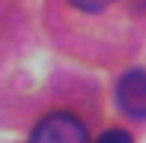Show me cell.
I'll use <instances>...</instances> for the list:
<instances>
[{
	"instance_id": "cell-1",
	"label": "cell",
	"mask_w": 146,
	"mask_h": 143,
	"mask_svg": "<svg viewBox=\"0 0 146 143\" xmlns=\"http://www.w3.org/2000/svg\"><path fill=\"white\" fill-rule=\"evenodd\" d=\"M30 143H90V134L75 113L60 110V113H48L45 119H39V125L30 134Z\"/></svg>"
},
{
	"instance_id": "cell-2",
	"label": "cell",
	"mask_w": 146,
	"mask_h": 143,
	"mask_svg": "<svg viewBox=\"0 0 146 143\" xmlns=\"http://www.w3.org/2000/svg\"><path fill=\"white\" fill-rule=\"evenodd\" d=\"M116 105L131 119H146V72L128 69L116 81Z\"/></svg>"
},
{
	"instance_id": "cell-3",
	"label": "cell",
	"mask_w": 146,
	"mask_h": 143,
	"mask_svg": "<svg viewBox=\"0 0 146 143\" xmlns=\"http://www.w3.org/2000/svg\"><path fill=\"white\" fill-rule=\"evenodd\" d=\"M75 9H81V12H104L113 0H69Z\"/></svg>"
},
{
	"instance_id": "cell-4",
	"label": "cell",
	"mask_w": 146,
	"mask_h": 143,
	"mask_svg": "<svg viewBox=\"0 0 146 143\" xmlns=\"http://www.w3.org/2000/svg\"><path fill=\"white\" fill-rule=\"evenodd\" d=\"M96 143H134V140H131V134L122 131V128H110V131H104Z\"/></svg>"
}]
</instances>
